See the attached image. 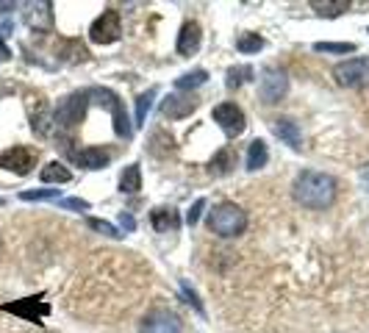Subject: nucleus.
Returning a JSON list of instances; mask_svg holds the SVG:
<instances>
[{
    "label": "nucleus",
    "instance_id": "obj_30",
    "mask_svg": "<svg viewBox=\"0 0 369 333\" xmlns=\"http://www.w3.org/2000/svg\"><path fill=\"white\" fill-rule=\"evenodd\" d=\"M61 208H78V211H86L89 203L80 200V198H70V200H61Z\"/></svg>",
    "mask_w": 369,
    "mask_h": 333
},
{
    "label": "nucleus",
    "instance_id": "obj_28",
    "mask_svg": "<svg viewBox=\"0 0 369 333\" xmlns=\"http://www.w3.org/2000/svg\"><path fill=\"white\" fill-rule=\"evenodd\" d=\"M58 198V189H28L20 192V200H56Z\"/></svg>",
    "mask_w": 369,
    "mask_h": 333
},
{
    "label": "nucleus",
    "instance_id": "obj_18",
    "mask_svg": "<svg viewBox=\"0 0 369 333\" xmlns=\"http://www.w3.org/2000/svg\"><path fill=\"white\" fill-rule=\"evenodd\" d=\"M39 178H42V183H70V180H73V173H70L61 161H51L48 167H42Z\"/></svg>",
    "mask_w": 369,
    "mask_h": 333
},
{
    "label": "nucleus",
    "instance_id": "obj_19",
    "mask_svg": "<svg viewBox=\"0 0 369 333\" xmlns=\"http://www.w3.org/2000/svg\"><path fill=\"white\" fill-rule=\"evenodd\" d=\"M266 161H269L266 142H264V139H256V142L250 145V150H247V170H250V173H256V170L266 167Z\"/></svg>",
    "mask_w": 369,
    "mask_h": 333
},
{
    "label": "nucleus",
    "instance_id": "obj_13",
    "mask_svg": "<svg viewBox=\"0 0 369 333\" xmlns=\"http://www.w3.org/2000/svg\"><path fill=\"white\" fill-rule=\"evenodd\" d=\"M272 133H275L284 145H289L291 150H303V136H300V128H297V123L289 120V117H278V120H272Z\"/></svg>",
    "mask_w": 369,
    "mask_h": 333
},
{
    "label": "nucleus",
    "instance_id": "obj_11",
    "mask_svg": "<svg viewBox=\"0 0 369 333\" xmlns=\"http://www.w3.org/2000/svg\"><path fill=\"white\" fill-rule=\"evenodd\" d=\"M3 311L20 314V317H26L28 322H39L45 314H51V306H48V303H42V297H26V300H20V303H9V306H3Z\"/></svg>",
    "mask_w": 369,
    "mask_h": 333
},
{
    "label": "nucleus",
    "instance_id": "obj_1",
    "mask_svg": "<svg viewBox=\"0 0 369 333\" xmlns=\"http://www.w3.org/2000/svg\"><path fill=\"white\" fill-rule=\"evenodd\" d=\"M336 178L328 175V173H316V170H306L294 178V186H291V195L294 200L303 205V208H314V211H322L328 205H333L336 200Z\"/></svg>",
    "mask_w": 369,
    "mask_h": 333
},
{
    "label": "nucleus",
    "instance_id": "obj_26",
    "mask_svg": "<svg viewBox=\"0 0 369 333\" xmlns=\"http://www.w3.org/2000/svg\"><path fill=\"white\" fill-rule=\"evenodd\" d=\"M250 76H253V67H231L225 83H228V89H237V86H241Z\"/></svg>",
    "mask_w": 369,
    "mask_h": 333
},
{
    "label": "nucleus",
    "instance_id": "obj_14",
    "mask_svg": "<svg viewBox=\"0 0 369 333\" xmlns=\"http://www.w3.org/2000/svg\"><path fill=\"white\" fill-rule=\"evenodd\" d=\"M73 161L83 170H103V167L111 164V153L103 150V148H83V150L73 153Z\"/></svg>",
    "mask_w": 369,
    "mask_h": 333
},
{
    "label": "nucleus",
    "instance_id": "obj_17",
    "mask_svg": "<svg viewBox=\"0 0 369 333\" xmlns=\"http://www.w3.org/2000/svg\"><path fill=\"white\" fill-rule=\"evenodd\" d=\"M139 189H142V170H139V164H128L123 170V175H120V192L123 195H136Z\"/></svg>",
    "mask_w": 369,
    "mask_h": 333
},
{
    "label": "nucleus",
    "instance_id": "obj_4",
    "mask_svg": "<svg viewBox=\"0 0 369 333\" xmlns=\"http://www.w3.org/2000/svg\"><path fill=\"white\" fill-rule=\"evenodd\" d=\"M333 78L347 89H367L369 86V58H347L333 67Z\"/></svg>",
    "mask_w": 369,
    "mask_h": 333
},
{
    "label": "nucleus",
    "instance_id": "obj_34",
    "mask_svg": "<svg viewBox=\"0 0 369 333\" xmlns=\"http://www.w3.org/2000/svg\"><path fill=\"white\" fill-rule=\"evenodd\" d=\"M0 205H3V200H0Z\"/></svg>",
    "mask_w": 369,
    "mask_h": 333
},
{
    "label": "nucleus",
    "instance_id": "obj_16",
    "mask_svg": "<svg viewBox=\"0 0 369 333\" xmlns=\"http://www.w3.org/2000/svg\"><path fill=\"white\" fill-rule=\"evenodd\" d=\"M150 222L158 233H170V231H178L181 228V217L175 208H156L150 214Z\"/></svg>",
    "mask_w": 369,
    "mask_h": 333
},
{
    "label": "nucleus",
    "instance_id": "obj_8",
    "mask_svg": "<svg viewBox=\"0 0 369 333\" xmlns=\"http://www.w3.org/2000/svg\"><path fill=\"white\" fill-rule=\"evenodd\" d=\"M286 92H289V78H286V73L278 70V67H266L261 73V81H259V98H261V103L272 106V103L281 101Z\"/></svg>",
    "mask_w": 369,
    "mask_h": 333
},
{
    "label": "nucleus",
    "instance_id": "obj_31",
    "mask_svg": "<svg viewBox=\"0 0 369 333\" xmlns=\"http://www.w3.org/2000/svg\"><path fill=\"white\" fill-rule=\"evenodd\" d=\"M120 222H123V228H128V231H133V228H136V222H133L131 214H123V217H120Z\"/></svg>",
    "mask_w": 369,
    "mask_h": 333
},
{
    "label": "nucleus",
    "instance_id": "obj_7",
    "mask_svg": "<svg viewBox=\"0 0 369 333\" xmlns=\"http://www.w3.org/2000/svg\"><path fill=\"white\" fill-rule=\"evenodd\" d=\"M139 333H184V322L170 308H153V311L145 314Z\"/></svg>",
    "mask_w": 369,
    "mask_h": 333
},
{
    "label": "nucleus",
    "instance_id": "obj_23",
    "mask_svg": "<svg viewBox=\"0 0 369 333\" xmlns=\"http://www.w3.org/2000/svg\"><path fill=\"white\" fill-rule=\"evenodd\" d=\"M231 164H234V153L225 148V150H219V153L214 155L211 173H214V175H225V173H231Z\"/></svg>",
    "mask_w": 369,
    "mask_h": 333
},
{
    "label": "nucleus",
    "instance_id": "obj_32",
    "mask_svg": "<svg viewBox=\"0 0 369 333\" xmlns=\"http://www.w3.org/2000/svg\"><path fill=\"white\" fill-rule=\"evenodd\" d=\"M9 56H11V51H9V45L3 42V34H0V61H6Z\"/></svg>",
    "mask_w": 369,
    "mask_h": 333
},
{
    "label": "nucleus",
    "instance_id": "obj_10",
    "mask_svg": "<svg viewBox=\"0 0 369 333\" xmlns=\"http://www.w3.org/2000/svg\"><path fill=\"white\" fill-rule=\"evenodd\" d=\"M211 117H214V123L225 130L228 136H239L244 130V125H247V117H244V111L239 108L237 103H219V106H214Z\"/></svg>",
    "mask_w": 369,
    "mask_h": 333
},
{
    "label": "nucleus",
    "instance_id": "obj_12",
    "mask_svg": "<svg viewBox=\"0 0 369 333\" xmlns=\"http://www.w3.org/2000/svg\"><path fill=\"white\" fill-rule=\"evenodd\" d=\"M194 108H197V101L192 95H170L167 101L161 103V114L170 117V120H184Z\"/></svg>",
    "mask_w": 369,
    "mask_h": 333
},
{
    "label": "nucleus",
    "instance_id": "obj_24",
    "mask_svg": "<svg viewBox=\"0 0 369 333\" xmlns=\"http://www.w3.org/2000/svg\"><path fill=\"white\" fill-rule=\"evenodd\" d=\"M264 48V39L259 34H241L237 39V51L239 53H259Z\"/></svg>",
    "mask_w": 369,
    "mask_h": 333
},
{
    "label": "nucleus",
    "instance_id": "obj_6",
    "mask_svg": "<svg viewBox=\"0 0 369 333\" xmlns=\"http://www.w3.org/2000/svg\"><path fill=\"white\" fill-rule=\"evenodd\" d=\"M86 106H89V92L67 95L64 101L58 103V108H56V125L58 128H76L83 120V114H86Z\"/></svg>",
    "mask_w": 369,
    "mask_h": 333
},
{
    "label": "nucleus",
    "instance_id": "obj_22",
    "mask_svg": "<svg viewBox=\"0 0 369 333\" xmlns=\"http://www.w3.org/2000/svg\"><path fill=\"white\" fill-rule=\"evenodd\" d=\"M209 81V73L206 70H194V73H186V76H181L178 81H175V86L184 92V89H194V86H203Z\"/></svg>",
    "mask_w": 369,
    "mask_h": 333
},
{
    "label": "nucleus",
    "instance_id": "obj_25",
    "mask_svg": "<svg viewBox=\"0 0 369 333\" xmlns=\"http://www.w3.org/2000/svg\"><path fill=\"white\" fill-rule=\"evenodd\" d=\"M316 53H355L358 48L353 42H316Z\"/></svg>",
    "mask_w": 369,
    "mask_h": 333
},
{
    "label": "nucleus",
    "instance_id": "obj_33",
    "mask_svg": "<svg viewBox=\"0 0 369 333\" xmlns=\"http://www.w3.org/2000/svg\"><path fill=\"white\" fill-rule=\"evenodd\" d=\"M361 180H364V186L369 189V164L367 167H361Z\"/></svg>",
    "mask_w": 369,
    "mask_h": 333
},
{
    "label": "nucleus",
    "instance_id": "obj_21",
    "mask_svg": "<svg viewBox=\"0 0 369 333\" xmlns=\"http://www.w3.org/2000/svg\"><path fill=\"white\" fill-rule=\"evenodd\" d=\"M153 98H156V89H147L145 95L136 98V125H145L147 111H150V106H153Z\"/></svg>",
    "mask_w": 369,
    "mask_h": 333
},
{
    "label": "nucleus",
    "instance_id": "obj_3",
    "mask_svg": "<svg viewBox=\"0 0 369 333\" xmlns=\"http://www.w3.org/2000/svg\"><path fill=\"white\" fill-rule=\"evenodd\" d=\"M89 98H95V103H100V106H105L111 111V117H114V133L120 139H131L133 130L131 123H128V114H125V106H123V101L111 89H89Z\"/></svg>",
    "mask_w": 369,
    "mask_h": 333
},
{
    "label": "nucleus",
    "instance_id": "obj_20",
    "mask_svg": "<svg viewBox=\"0 0 369 333\" xmlns=\"http://www.w3.org/2000/svg\"><path fill=\"white\" fill-rule=\"evenodd\" d=\"M311 9H316V14H322V17H339L342 11H347L350 9V3L347 0H336V3H319V0H314L311 3Z\"/></svg>",
    "mask_w": 369,
    "mask_h": 333
},
{
    "label": "nucleus",
    "instance_id": "obj_9",
    "mask_svg": "<svg viewBox=\"0 0 369 333\" xmlns=\"http://www.w3.org/2000/svg\"><path fill=\"white\" fill-rule=\"evenodd\" d=\"M0 167L14 173V175H28L36 167V150H31L26 145H14V148L0 153Z\"/></svg>",
    "mask_w": 369,
    "mask_h": 333
},
{
    "label": "nucleus",
    "instance_id": "obj_27",
    "mask_svg": "<svg viewBox=\"0 0 369 333\" xmlns=\"http://www.w3.org/2000/svg\"><path fill=\"white\" fill-rule=\"evenodd\" d=\"M86 225H89L92 231L103 233V236H111V239H120V236H123V233L117 231L111 222H105V220H95V217H89V220H86Z\"/></svg>",
    "mask_w": 369,
    "mask_h": 333
},
{
    "label": "nucleus",
    "instance_id": "obj_2",
    "mask_svg": "<svg viewBox=\"0 0 369 333\" xmlns=\"http://www.w3.org/2000/svg\"><path fill=\"white\" fill-rule=\"evenodd\" d=\"M209 228L219 239H234L247 228V214L237 203H219L209 214Z\"/></svg>",
    "mask_w": 369,
    "mask_h": 333
},
{
    "label": "nucleus",
    "instance_id": "obj_5",
    "mask_svg": "<svg viewBox=\"0 0 369 333\" xmlns=\"http://www.w3.org/2000/svg\"><path fill=\"white\" fill-rule=\"evenodd\" d=\"M120 36H123V17H120L117 9H105L103 14L92 23V28H89V39L95 45H111Z\"/></svg>",
    "mask_w": 369,
    "mask_h": 333
},
{
    "label": "nucleus",
    "instance_id": "obj_15",
    "mask_svg": "<svg viewBox=\"0 0 369 333\" xmlns=\"http://www.w3.org/2000/svg\"><path fill=\"white\" fill-rule=\"evenodd\" d=\"M200 42H203V34H200V26L194 20L184 23L181 34H178V53L181 56H194L200 51Z\"/></svg>",
    "mask_w": 369,
    "mask_h": 333
},
{
    "label": "nucleus",
    "instance_id": "obj_29",
    "mask_svg": "<svg viewBox=\"0 0 369 333\" xmlns=\"http://www.w3.org/2000/svg\"><path fill=\"white\" fill-rule=\"evenodd\" d=\"M203 205H206V198H197V200H194V205L189 208V214H186V222H189V225H194V222L200 220V211H203Z\"/></svg>",
    "mask_w": 369,
    "mask_h": 333
}]
</instances>
